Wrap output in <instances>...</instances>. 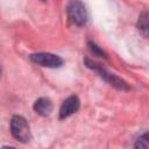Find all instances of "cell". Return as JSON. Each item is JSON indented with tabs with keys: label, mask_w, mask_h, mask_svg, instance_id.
<instances>
[{
	"label": "cell",
	"mask_w": 149,
	"mask_h": 149,
	"mask_svg": "<svg viewBox=\"0 0 149 149\" xmlns=\"http://www.w3.org/2000/svg\"><path fill=\"white\" fill-rule=\"evenodd\" d=\"M10 133L20 142L30 140V128L27 120L21 115H14L10 120Z\"/></svg>",
	"instance_id": "obj_1"
},
{
	"label": "cell",
	"mask_w": 149,
	"mask_h": 149,
	"mask_svg": "<svg viewBox=\"0 0 149 149\" xmlns=\"http://www.w3.org/2000/svg\"><path fill=\"white\" fill-rule=\"evenodd\" d=\"M66 13L70 21L77 26L85 24L87 20V12L80 0H70L66 7Z\"/></svg>",
	"instance_id": "obj_2"
},
{
	"label": "cell",
	"mask_w": 149,
	"mask_h": 149,
	"mask_svg": "<svg viewBox=\"0 0 149 149\" xmlns=\"http://www.w3.org/2000/svg\"><path fill=\"white\" fill-rule=\"evenodd\" d=\"M85 63H86V65L90 68V69H92V70H94L95 72H98L106 81H108L111 85H113L114 87H116V88H119V90H128L129 87H128V85L122 80V79H120L118 76H115L114 73H111V72H108V71H106L104 68H101L99 64H97L95 62H93V61H90V59H85Z\"/></svg>",
	"instance_id": "obj_3"
},
{
	"label": "cell",
	"mask_w": 149,
	"mask_h": 149,
	"mask_svg": "<svg viewBox=\"0 0 149 149\" xmlns=\"http://www.w3.org/2000/svg\"><path fill=\"white\" fill-rule=\"evenodd\" d=\"M29 57L34 63L45 68H59L63 64V59L59 56L50 52H36L31 54Z\"/></svg>",
	"instance_id": "obj_4"
},
{
	"label": "cell",
	"mask_w": 149,
	"mask_h": 149,
	"mask_svg": "<svg viewBox=\"0 0 149 149\" xmlns=\"http://www.w3.org/2000/svg\"><path fill=\"white\" fill-rule=\"evenodd\" d=\"M79 105H80V101H79L78 97L77 95H70L69 98H66L63 101V104L59 108V118L65 119V118L70 116L71 114H73L74 112L78 111Z\"/></svg>",
	"instance_id": "obj_5"
},
{
	"label": "cell",
	"mask_w": 149,
	"mask_h": 149,
	"mask_svg": "<svg viewBox=\"0 0 149 149\" xmlns=\"http://www.w3.org/2000/svg\"><path fill=\"white\" fill-rule=\"evenodd\" d=\"M34 111L42 116H47L52 111V104L48 98H40L34 104Z\"/></svg>",
	"instance_id": "obj_6"
},
{
	"label": "cell",
	"mask_w": 149,
	"mask_h": 149,
	"mask_svg": "<svg viewBox=\"0 0 149 149\" xmlns=\"http://www.w3.org/2000/svg\"><path fill=\"white\" fill-rule=\"evenodd\" d=\"M137 27L139 30L143 34L144 37L148 36V31H149V20H148V12H143L137 21Z\"/></svg>",
	"instance_id": "obj_7"
},
{
	"label": "cell",
	"mask_w": 149,
	"mask_h": 149,
	"mask_svg": "<svg viewBox=\"0 0 149 149\" xmlns=\"http://www.w3.org/2000/svg\"><path fill=\"white\" fill-rule=\"evenodd\" d=\"M149 147V137H148V133H144L143 135H141L136 142H135V148H141V149H147Z\"/></svg>",
	"instance_id": "obj_8"
},
{
	"label": "cell",
	"mask_w": 149,
	"mask_h": 149,
	"mask_svg": "<svg viewBox=\"0 0 149 149\" xmlns=\"http://www.w3.org/2000/svg\"><path fill=\"white\" fill-rule=\"evenodd\" d=\"M88 47H90V50H91L93 54H95V55H98V56H101V57H106V54H105L95 43L88 42Z\"/></svg>",
	"instance_id": "obj_9"
}]
</instances>
